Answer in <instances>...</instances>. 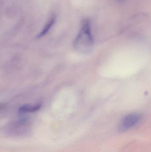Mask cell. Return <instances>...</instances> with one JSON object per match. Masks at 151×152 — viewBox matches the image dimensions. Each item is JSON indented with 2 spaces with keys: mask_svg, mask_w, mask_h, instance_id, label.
Wrapping results in <instances>:
<instances>
[{
  "mask_svg": "<svg viewBox=\"0 0 151 152\" xmlns=\"http://www.w3.org/2000/svg\"><path fill=\"white\" fill-rule=\"evenodd\" d=\"M93 43L90 21L84 19L82 21L79 31L74 42V49L82 53H86L89 51Z\"/></svg>",
  "mask_w": 151,
  "mask_h": 152,
  "instance_id": "obj_1",
  "label": "cell"
},
{
  "mask_svg": "<svg viewBox=\"0 0 151 152\" xmlns=\"http://www.w3.org/2000/svg\"><path fill=\"white\" fill-rule=\"evenodd\" d=\"M41 107V104H35V105L26 104L20 107L19 108V111L21 113L34 112L40 110Z\"/></svg>",
  "mask_w": 151,
  "mask_h": 152,
  "instance_id": "obj_4",
  "label": "cell"
},
{
  "mask_svg": "<svg viewBox=\"0 0 151 152\" xmlns=\"http://www.w3.org/2000/svg\"><path fill=\"white\" fill-rule=\"evenodd\" d=\"M56 15L54 13H53L50 17L48 20L47 23L45 24L43 29L41 31L40 33H39L37 35V38H40L43 37L44 36L53 26V25H54L55 22H56Z\"/></svg>",
  "mask_w": 151,
  "mask_h": 152,
  "instance_id": "obj_3",
  "label": "cell"
},
{
  "mask_svg": "<svg viewBox=\"0 0 151 152\" xmlns=\"http://www.w3.org/2000/svg\"><path fill=\"white\" fill-rule=\"evenodd\" d=\"M141 118V115L138 113H132L127 115L121 121L119 125V131L121 132L126 131L136 125Z\"/></svg>",
  "mask_w": 151,
  "mask_h": 152,
  "instance_id": "obj_2",
  "label": "cell"
}]
</instances>
